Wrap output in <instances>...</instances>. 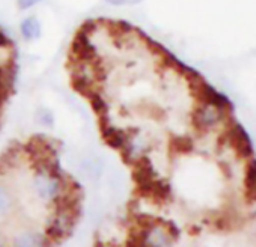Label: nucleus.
<instances>
[{"label": "nucleus", "instance_id": "1", "mask_svg": "<svg viewBox=\"0 0 256 247\" xmlns=\"http://www.w3.org/2000/svg\"><path fill=\"white\" fill-rule=\"evenodd\" d=\"M20 34L26 41H35L41 36V22L35 16H29L20 23Z\"/></svg>", "mask_w": 256, "mask_h": 247}, {"label": "nucleus", "instance_id": "2", "mask_svg": "<svg viewBox=\"0 0 256 247\" xmlns=\"http://www.w3.org/2000/svg\"><path fill=\"white\" fill-rule=\"evenodd\" d=\"M14 83L12 68L10 65H0V107L8 100Z\"/></svg>", "mask_w": 256, "mask_h": 247}, {"label": "nucleus", "instance_id": "3", "mask_svg": "<svg viewBox=\"0 0 256 247\" xmlns=\"http://www.w3.org/2000/svg\"><path fill=\"white\" fill-rule=\"evenodd\" d=\"M36 119L40 120V124H41V126H44V127H52V126H53V122H54L53 113H52L50 110H46V108L38 110Z\"/></svg>", "mask_w": 256, "mask_h": 247}, {"label": "nucleus", "instance_id": "4", "mask_svg": "<svg viewBox=\"0 0 256 247\" xmlns=\"http://www.w3.org/2000/svg\"><path fill=\"white\" fill-rule=\"evenodd\" d=\"M41 0H17V6L20 11H29L32 8H35Z\"/></svg>", "mask_w": 256, "mask_h": 247}, {"label": "nucleus", "instance_id": "5", "mask_svg": "<svg viewBox=\"0 0 256 247\" xmlns=\"http://www.w3.org/2000/svg\"><path fill=\"white\" fill-rule=\"evenodd\" d=\"M107 2L112 4V5L120 6V5H136V4L140 2V0H107Z\"/></svg>", "mask_w": 256, "mask_h": 247}, {"label": "nucleus", "instance_id": "6", "mask_svg": "<svg viewBox=\"0 0 256 247\" xmlns=\"http://www.w3.org/2000/svg\"><path fill=\"white\" fill-rule=\"evenodd\" d=\"M8 44H10V41H8V38L0 32V48H5V47H8Z\"/></svg>", "mask_w": 256, "mask_h": 247}]
</instances>
